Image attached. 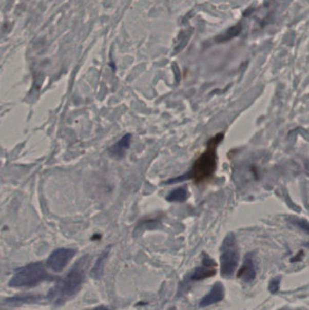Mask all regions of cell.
<instances>
[{
	"mask_svg": "<svg viewBox=\"0 0 309 310\" xmlns=\"http://www.w3.org/2000/svg\"><path fill=\"white\" fill-rule=\"evenodd\" d=\"M224 138L223 132H219L208 141L205 151L198 157L187 173L165 182L166 184L190 180L196 184L208 182L213 178L217 168V149Z\"/></svg>",
	"mask_w": 309,
	"mask_h": 310,
	"instance_id": "cell-1",
	"label": "cell"
},
{
	"mask_svg": "<svg viewBox=\"0 0 309 310\" xmlns=\"http://www.w3.org/2000/svg\"><path fill=\"white\" fill-rule=\"evenodd\" d=\"M131 142V133L125 134L124 137H122L115 144H113L112 147L109 149V153L112 155V157H115V158L123 157L130 147Z\"/></svg>",
	"mask_w": 309,
	"mask_h": 310,
	"instance_id": "cell-9",
	"label": "cell"
},
{
	"mask_svg": "<svg viewBox=\"0 0 309 310\" xmlns=\"http://www.w3.org/2000/svg\"><path fill=\"white\" fill-rule=\"evenodd\" d=\"M280 281H281V277H276L273 279H271V283L268 286V289L271 291L272 294H276L279 289V286H280Z\"/></svg>",
	"mask_w": 309,
	"mask_h": 310,
	"instance_id": "cell-13",
	"label": "cell"
},
{
	"mask_svg": "<svg viewBox=\"0 0 309 310\" xmlns=\"http://www.w3.org/2000/svg\"><path fill=\"white\" fill-rule=\"evenodd\" d=\"M256 267L252 253H247L244 259L243 264L238 272V278L241 279L243 282L249 283L252 282L256 278Z\"/></svg>",
	"mask_w": 309,
	"mask_h": 310,
	"instance_id": "cell-8",
	"label": "cell"
},
{
	"mask_svg": "<svg viewBox=\"0 0 309 310\" xmlns=\"http://www.w3.org/2000/svg\"><path fill=\"white\" fill-rule=\"evenodd\" d=\"M188 197H189L188 189L186 187L183 186L174 189L167 196L166 199L168 202H180V203H182V202H186Z\"/></svg>",
	"mask_w": 309,
	"mask_h": 310,
	"instance_id": "cell-11",
	"label": "cell"
},
{
	"mask_svg": "<svg viewBox=\"0 0 309 310\" xmlns=\"http://www.w3.org/2000/svg\"><path fill=\"white\" fill-rule=\"evenodd\" d=\"M240 260V251L237 244L236 237L228 233L225 237L220 247V275L223 278H230L236 272Z\"/></svg>",
	"mask_w": 309,
	"mask_h": 310,
	"instance_id": "cell-4",
	"label": "cell"
},
{
	"mask_svg": "<svg viewBox=\"0 0 309 310\" xmlns=\"http://www.w3.org/2000/svg\"><path fill=\"white\" fill-rule=\"evenodd\" d=\"M108 255L109 248L103 252L100 256H99V258L97 259L96 262L94 264L93 269L91 272V276L93 277V279H99L103 276L104 267H105V264L106 262L107 258H108Z\"/></svg>",
	"mask_w": 309,
	"mask_h": 310,
	"instance_id": "cell-10",
	"label": "cell"
},
{
	"mask_svg": "<svg viewBox=\"0 0 309 310\" xmlns=\"http://www.w3.org/2000/svg\"><path fill=\"white\" fill-rule=\"evenodd\" d=\"M36 298L35 297H24V299H8V301H10V302H35V300H36Z\"/></svg>",
	"mask_w": 309,
	"mask_h": 310,
	"instance_id": "cell-14",
	"label": "cell"
},
{
	"mask_svg": "<svg viewBox=\"0 0 309 310\" xmlns=\"http://www.w3.org/2000/svg\"><path fill=\"white\" fill-rule=\"evenodd\" d=\"M76 250L73 248H61L55 249L51 253L47 259V267L51 268L53 272H60L67 266L70 260L73 259Z\"/></svg>",
	"mask_w": 309,
	"mask_h": 310,
	"instance_id": "cell-5",
	"label": "cell"
},
{
	"mask_svg": "<svg viewBox=\"0 0 309 310\" xmlns=\"http://www.w3.org/2000/svg\"><path fill=\"white\" fill-rule=\"evenodd\" d=\"M216 262L211 258H209V255L204 253L202 257V265L195 267V269L189 276V279L194 281H200L213 277L216 274Z\"/></svg>",
	"mask_w": 309,
	"mask_h": 310,
	"instance_id": "cell-6",
	"label": "cell"
},
{
	"mask_svg": "<svg viewBox=\"0 0 309 310\" xmlns=\"http://www.w3.org/2000/svg\"><path fill=\"white\" fill-rule=\"evenodd\" d=\"M241 29H242L241 25H240V24H238L236 26L230 27L229 29H228L227 31L225 32L223 35L218 36L216 38V41L217 42H219V43L228 41V40H230V39H232L233 37H235V36L239 35L240 32H241Z\"/></svg>",
	"mask_w": 309,
	"mask_h": 310,
	"instance_id": "cell-12",
	"label": "cell"
},
{
	"mask_svg": "<svg viewBox=\"0 0 309 310\" xmlns=\"http://www.w3.org/2000/svg\"><path fill=\"white\" fill-rule=\"evenodd\" d=\"M88 264V255L82 257L80 260H78L69 272L48 292L47 299L49 301L60 305L78 294L85 282V270Z\"/></svg>",
	"mask_w": 309,
	"mask_h": 310,
	"instance_id": "cell-2",
	"label": "cell"
},
{
	"mask_svg": "<svg viewBox=\"0 0 309 310\" xmlns=\"http://www.w3.org/2000/svg\"><path fill=\"white\" fill-rule=\"evenodd\" d=\"M51 279H54L47 272L44 264L34 262L16 269L8 285L12 287H33Z\"/></svg>",
	"mask_w": 309,
	"mask_h": 310,
	"instance_id": "cell-3",
	"label": "cell"
},
{
	"mask_svg": "<svg viewBox=\"0 0 309 310\" xmlns=\"http://www.w3.org/2000/svg\"><path fill=\"white\" fill-rule=\"evenodd\" d=\"M225 288L223 284L218 281L213 285L209 294L205 295L204 297L201 299L199 303L200 307H206V306H211L213 304L219 303L224 299Z\"/></svg>",
	"mask_w": 309,
	"mask_h": 310,
	"instance_id": "cell-7",
	"label": "cell"
}]
</instances>
